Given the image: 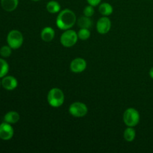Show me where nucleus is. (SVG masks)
Returning <instances> with one entry per match:
<instances>
[{
	"mask_svg": "<svg viewBox=\"0 0 153 153\" xmlns=\"http://www.w3.org/2000/svg\"><path fill=\"white\" fill-rule=\"evenodd\" d=\"M55 30L52 27H45L40 32V37L44 42H51L55 37Z\"/></svg>",
	"mask_w": 153,
	"mask_h": 153,
	"instance_id": "11",
	"label": "nucleus"
},
{
	"mask_svg": "<svg viewBox=\"0 0 153 153\" xmlns=\"http://www.w3.org/2000/svg\"><path fill=\"white\" fill-rule=\"evenodd\" d=\"M77 34L79 39L82 40H86L91 37V31L88 28H80Z\"/></svg>",
	"mask_w": 153,
	"mask_h": 153,
	"instance_id": "19",
	"label": "nucleus"
},
{
	"mask_svg": "<svg viewBox=\"0 0 153 153\" xmlns=\"http://www.w3.org/2000/svg\"><path fill=\"white\" fill-rule=\"evenodd\" d=\"M31 1H40V0H31Z\"/></svg>",
	"mask_w": 153,
	"mask_h": 153,
	"instance_id": "24",
	"label": "nucleus"
},
{
	"mask_svg": "<svg viewBox=\"0 0 153 153\" xmlns=\"http://www.w3.org/2000/svg\"><path fill=\"white\" fill-rule=\"evenodd\" d=\"M76 22V13L68 8L61 10L56 18V25L60 29H70Z\"/></svg>",
	"mask_w": 153,
	"mask_h": 153,
	"instance_id": "1",
	"label": "nucleus"
},
{
	"mask_svg": "<svg viewBox=\"0 0 153 153\" xmlns=\"http://www.w3.org/2000/svg\"><path fill=\"white\" fill-rule=\"evenodd\" d=\"M9 71V65L3 58H0V79L4 77Z\"/></svg>",
	"mask_w": 153,
	"mask_h": 153,
	"instance_id": "18",
	"label": "nucleus"
},
{
	"mask_svg": "<svg viewBox=\"0 0 153 153\" xmlns=\"http://www.w3.org/2000/svg\"><path fill=\"white\" fill-rule=\"evenodd\" d=\"M78 34L74 30L67 29L64 31V32L61 34L60 41L61 45L66 48H70L75 46L78 41Z\"/></svg>",
	"mask_w": 153,
	"mask_h": 153,
	"instance_id": "5",
	"label": "nucleus"
},
{
	"mask_svg": "<svg viewBox=\"0 0 153 153\" xmlns=\"http://www.w3.org/2000/svg\"><path fill=\"white\" fill-rule=\"evenodd\" d=\"M19 114L16 111H8L4 117V121L10 124H15L19 120Z\"/></svg>",
	"mask_w": 153,
	"mask_h": 153,
	"instance_id": "14",
	"label": "nucleus"
},
{
	"mask_svg": "<svg viewBox=\"0 0 153 153\" xmlns=\"http://www.w3.org/2000/svg\"><path fill=\"white\" fill-rule=\"evenodd\" d=\"M12 49L10 46H3L0 49V55L2 58H8L10 55H11Z\"/></svg>",
	"mask_w": 153,
	"mask_h": 153,
	"instance_id": "20",
	"label": "nucleus"
},
{
	"mask_svg": "<svg viewBox=\"0 0 153 153\" xmlns=\"http://www.w3.org/2000/svg\"><path fill=\"white\" fill-rule=\"evenodd\" d=\"M14 131L11 124L3 122L0 124V138L3 140H9L13 137Z\"/></svg>",
	"mask_w": 153,
	"mask_h": 153,
	"instance_id": "7",
	"label": "nucleus"
},
{
	"mask_svg": "<svg viewBox=\"0 0 153 153\" xmlns=\"http://www.w3.org/2000/svg\"><path fill=\"white\" fill-rule=\"evenodd\" d=\"M111 28V22L108 16L100 18L97 22V30L101 34H105L110 31Z\"/></svg>",
	"mask_w": 153,
	"mask_h": 153,
	"instance_id": "8",
	"label": "nucleus"
},
{
	"mask_svg": "<svg viewBox=\"0 0 153 153\" xmlns=\"http://www.w3.org/2000/svg\"><path fill=\"white\" fill-rule=\"evenodd\" d=\"M19 0H1V6L5 11L12 12L16 10Z\"/></svg>",
	"mask_w": 153,
	"mask_h": 153,
	"instance_id": "12",
	"label": "nucleus"
},
{
	"mask_svg": "<svg viewBox=\"0 0 153 153\" xmlns=\"http://www.w3.org/2000/svg\"><path fill=\"white\" fill-rule=\"evenodd\" d=\"M1 85V81H0V86Z\"/></svg>",
	"mask_w": 153,
	"mask_h": 153,
	"instance_id": "25",
	"label": "nucleus"
},
{
	"mask_svg": "<svg viewBox=\"0 0 153 153\" xmlns=\"http://www.w3.org/2000/svg\"><path fill=\"white\" fill-rule=\"evenodd\" d=\"M149 74V76H150V77L153 79V67H152V68L150 69Z\"/></svg>",
	"mask_w": 153,
	"mask_h": 153,
	"instance_id": "23",
	"label": "nucleus"
},
{
	"mask_svg": "<svg viewBox=\"0 0 153 153\" xmlns=\"http://www.w3.org/2000/svg\"><path fill=\"white\" fill-rule=\"evenodd\" d=\"M123 120L126 126L128 127H134L140 122V114L137 109L129 108L124 112Z\"/></svg>",
	"mask_w": 153,
	"mask_h": 153,
	"instance_id": "3",
	"label": "nucleus"
},
{
	"mask_svg": "<svg viewBox=\"0 0 153 153\" xmlns=\"http://www.w3.org/2000/svg\"><path fill=\"white\" fill-rule=\"evenodd\" d=\"M136 137V131L134 127H128L123 132V137L127 142H132Z\"/></svg>",
	"mask_w": 153,
	"mask_h": 153,
	"instance_id": "17",
	"label": "nucleus"
},
{
	"mask_svg": "<svg viewBox=\"0 0 153 153\" xmlns=\"http://www.w3.org/2000/svg\"><path fill=\"white\" fill-rule=\"evenodd\" d=\"M113 7L109 3L103 2L100 4V6H99V12L102 16H109L113 13Z\"/></svg>",
	"mask_w": 153,
	"mask_h": 153,
	"instance_id": "15",
	"label": "nucleus"
},
{
	"mask_svg": "<svg viewBox=\"0 0 153 153\" xmlns=\"http://www.w3.org/2000/svg\"><path fill=\"white\" fill-rule=\"evenodd\" d=\"M94 12H95V10H94V6L91 5V4L86 6L83 10L84 15L86 16H89V17H91V16L94 14Z\"/></svg>",
	"mask_w": 153,
	"mask_h": 153,
	"instance_id": "21",
	"label": "nucleus"
},
{
	"mask_svg": "<svg viewBox=\"0 0 153 153\" xmlns=\"http://www.w3.org/2000/svg\"><path fill=\"white\" fill-rule=\"evenodd\" d=\"M77 23L79 28H88V29H90L93 25L92 19H91V17L86 16L85 15L84 16H81L78 19Z\"/></svg>",
	"mask_w": 153,
	"mask_h": 153,
	"instance_id": "13",
	"label": "nucleus"
},
{
	"mask_svg": "<svg viewBox=\"0 0 153 153\" xmlns=\"http://www.w3.org/2000/svg\"><path fill=\"white\" fill-rule=\"evenodd\" d=\"M18 85L16 79L11 76H5L1 80V86L7 91H13L16 89Z\"/></svg>",
	"mask_w": 153,
	"mask_h": 153,
	"instance_id": "10",
	"label": "nucleus"
},
{
	"mask_svg": "<svg viewBox=\"0 0 153 153\" xmlns=\"http://www.w3.org/2000/svg\"><path fill=\"white\" fill-rule=\"evenodd\" d=\"M88 112V108L87 105L81 102H75L69 107V113L75 117H83Z\"/></svg>",
	"mask_w": 153,
	"mask_h": 153,
	"instance_id": "6",
	"label": "nucleus"
},
{
	"mask_svg": "<svg viewBox=\"0 0 153 153\" xmlns=\"http://www.w3.org/2000/svg\"><path fill=\"white\" fill-rule=\"evenodd\" d=\"M46 10L50 13H57L61 11V5L56 1H49L46 4Z\"/></svg>",
	"mask_w": 153,
	"mask_h": 153,
	"instance_id": "16",
	"label": "nucleus"
},
{
	"mask_svg": "<svg viewBox=\"0 0 153 153\" xmlns=\"http://www.w3.org/2000/svg\"><path fill=\"white\" fill-rule=\"evenodd\" d=\"M65 97L61 89L53 88L49 91L47 94V102L51 107L59 108L64 104Z\"/></svg>",
	"mask_w": 153,
	"mask_h": 153,
	"instance_id": "2",
	"label": "nucleus"
},
{
	"mask_svg": "<svg viewBox=\"0 0 153 153\" xmlns=\"http://www.w3.org/2000/svg\"><path fill=\"white\" fill-rule=\"evenodd\" d=\"M23 35L18 30H11L7 34V45L12 49H17L22 46L23 43Z\"/></svg>",
	"mask_w": 153,
	"mask_h": 153,
	"instance_id": "4",
	"label": "nucleus"
},
{
	"mask_svg": "<svg viewBox=\"0 0 153 153\" xmlns=\"http://www.w3.org/2000/svg\"><path fill=\"white\" fill-rule=\"evenodd\" d=\"M87 62L84 58H76L71 61L70 65V70L74 73H80L85 70Z\"/></svg>",
	"mask_w": 153,
	"mask_h": 153,
	"instance_id": "9",
	"label": "nucleus"
},
{
	"mask_svg": "<svg viewBox=\"0 0 153 153\" xmlns=\"http://www.w3.org/2000/svg\"><path fill=\"white\" fill-rule=\"evenodd\" d=\"M102 0H87L88 3L91 5L94 6V7H96V6L100 5V4L101 3Z\"/></svg>",
	"mask_w": 153,
	"mask_h": 153,
	"instance_id": "22",
	"label": "nucleus"
}]
</instances>
